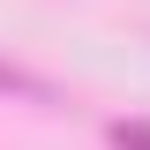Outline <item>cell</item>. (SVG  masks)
Instances as JSON below:
<instances>
[{"mask_svg": "<svg viewBox=\"0 0 150 150\" xmlns=\"http://www.w3.org/2000/svg\"><path fill=\"white\" fill-rule=\"evenodd\" d=\"M112 150H150V120H120L112 128Z\"/></svg>", "mask_w": 150, "mask_h": 150, "instance_id": "1", "label": "cell"}]
</instances>
